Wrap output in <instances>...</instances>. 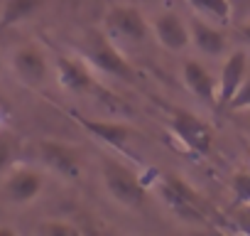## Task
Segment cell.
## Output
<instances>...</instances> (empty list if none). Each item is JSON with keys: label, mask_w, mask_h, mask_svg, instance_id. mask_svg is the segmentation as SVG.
Returning a JSON list of instances; mask_svg holds the SVG:
<instances>
[{"label": "cell", "mask_w": 250, "mask_h": 236, "mask_svg": "<svg viewBox=\"0 0 250 236\" xmlns=\"http://www.w3.org/2000/svg\"><path fill=\"white\" fill-rule=\"evenodd\" d=\"M13 71L25 86L37 89L47 81L49 67H47L44 54L35 45H22L13 52Z\"/></svg>", "instance_id": "6"}, {"label": "cell", "mask_w": 250, "mask_h": 236, "mask_svg": "<svg viewBox=\"0 0 250 236\" xmlns=\"http://www.w3.org/2000/svg\"><path fill=\"white\" fill-rule=\"evenodd\" d=\"M182 79H184L187 89H189L196 98H201L206 106H213V108H216V101H218V89H216V81H213L211 71H208L204 64H199V62H194V59L184 62Z\"/></svg>", "instance_id": "13"}, {"label": "cell", "mask_w": 250, "mask_h": 236, "mask_svg": "<svg viewBox=\"0 0 250 236\" xmlns=\"http://www.w3.org/2000/svg\"><path fill=\"white\" fill-rule=\"evenodd\" d=\"M235 224L240 231L250 234V204H240V209L235 212Z\"/></svg>", "instance_id": "21"}, {"label": "cell", "mask_w": 250, "mask_h": 236, "mask_svg": "<svg viewBox=\"0 0 250 236\" xmlns=\"http://www.w3.org/2000/svg\"><path fill=\"white\" fill-rule=\"evenodd\" d=\"M83 57L88 59V64H93L98 71H103L108 76H115V79H123V81H135L138 79L135 67L115 49L113 40L105 32H88L86 35Z\"/></svg>", "instance_id": "2"}, {"label": "cell", "mask_w": 250, "mask_h": 236, "mask_svg": "<svg viewBox=\"0 0 250 236\" xmlns=\"http://www.w3.org/2000/svg\"><path fill=\"white\" fill-rule=\"evenodd\" d=\"M101 175H103V182H105L108 194L115 202L130 207V209H140L145 204L147 192H145L140 177L128 165H123L115 158L103 155V160H101Z\"/></svg>", "instance_id": "1"}, {"label": "cell", "mask_w": 250, "mask_h": 236, "mask_svg": "<svg viewBox=\"0 0 250 236\" xmlns=\"http://www.w3.org/2000/svg\"><path fill=\"white\" fill-rule=\"evenodd\" d=\"M42 5H44V0H5L3 13H0V30H8V27L27 20Z\"/></svg>", "instance_id": "15"}, {"label": "cell", "mask_w": 250, "mask_h": 236, "mask_svg": "<svg viewBox=\"0 0 250 236\" xmlns=\"http://www.w3.org/2000/svg\"><path fill=\"white\" fill-rule=\"evenodd\" d=\"M189 30H191L194 45H196L204 54L218 57V54L226 52V45H228V42H226V35H223L221 30H216L213 25H208V23H204V20H191Z\"/></svg>", "instance_id": "14"}, {"label": "cell", "mask_w": 250, "mask_h": 236, "mask_svg": "<svg viewBox=\"0 0 250 236\" xmlns=\"http://www.w3.org/2000/svg\"><path fill=\"white\" fill-rule=\"evenodd\" d=\"M248 76V54L245 52H233L221 69L218 76V101H216V111H226L230 98L235 96V91L240 89L243 79Z\"/></svg>", "instance_id": "9"}, {"label": "cell", "mask_w": 250, "mask_h": 236, "mask_svg": "<svg viewBox=\"0 0 250 236\" xmlns=\"http://www.w3.org/2000/svg\"><path fill=\"white\" fill-rule=\"evenodd\" d=\"M160 197L165 199V204L179 219L199 221V224L206 221V216H204V199L179 175H172V172L162 175V180H160Z\"/></svg>", "instance_id": "4"}, {"label": "cell", "mask_w": 250, "mask_h": 236, "mask_svg": "<svg viewBox=\"0 0 250 236\" xmlns=\"http://www.w3.org/2000/svg\"><path fill=\"white\" fill-rule=\"evenodd\" d=\"M37 231L42 236H79V226L69 221H44L37 226Z\"/></svg>", "instance_id": "18"}, {"label": "cell", "mask_w": 250, "mask_h": 236, "mask_svg": "<svg viewBox=\"0 0 250 236\" xmlns=\"http://www.w3.org/2000/svg\"><path fill=\"white\" fill-rule=\"evenodd\" d=\"M155 35H157V42L169 52H182L191 42V30L174 13H160L155 18Z\"/></svg>", "instance_id": "10"}, {"label": "cell", "mask_w": 250, "mask_h": 236, "mask_svg": "<svg viewBox=\"0 0 250 236\" xmlns=\"http://www.w3.org/2000/svg\"><path fill=\"white\" fill-rule=\"evenodd\" d=\"M103 32L115 42H145L150 35V25L135 8H110L103 18Z\"/></svg>", "instance_id": "5"}, {"label": "cell", "mask_w": 250, "mask_h": 236, "mask_svg": "<svg viewBox=\"0 0 250 236\" xmlns=\"http://www.w3.org/2000/svg\"><path fill=\"white\" fill-rule=\"evenodd\" d=\"M57 76H59V84L74 94H88V91L93 94V89L98 86L96 79L91 76L88 67L81 59H74L66 54L57 57Z\"/></svg>", "instance_id": "11"}, {"label": "cell", "mask_w": 250, "mask_h": 236, "mask_svg": "<svg viewBox=\"0 0 250 236\" xmlns=\"http://www.w3.org/2000/svg\"><path fill=\"white\" fill-rule=\"evenodd\" d=\"M3 234H8V236H10V234H13V229H0V236H3Z\"/></svg>", "instance_id": "24"}, {"label": "cell", "mask_w": 250, "mask_h": 236, "mask_svg": "<svg viewBox=\"0 0 250 236\" xmlns=\"http://www.w3.org/2000/svg\"><path fill=\"white\" fill-rule=\"evenodd\" d=\"M42 175L32 167H18L5 180V197L15 204H27L42 192Z\"/></svg>", "instance_id": "12"}, {"label": "cell", "mask_w": 250, "mask_h": 236, "mask_svg": "<svg viewBox=\"0 0 250 236\" xmlns=\"http://www.w3.org/2000/svg\"><path fill=\"white\" fill-rule=\"evenodd\" d=\"M169 128L172 133L179 138V143L191 153V155H208L211 145H213V128L201 121L199 116H194L191 111L184 108H172L169 111Z\"/></svg>", "instance_id": "3"}, {"label": "cell", "mask_w": 250, "mask_h": 236, "mask_svg": "<svg viewBox=\"0 0 250 236\" xmlns=\"http://www.w3.org/2000/svg\"><path fill=\"white\" fill-rule=\"evenodd\" d=\"M230 187H233V194H235V199L240 204H250V170L235 172Z\"/></svg>", "instance_id": "19"}, {"label": "cell", "mask_w": 250, "mask_h": 236, "mask_svg": "<svg viewBox=\"0 0 250 236\" xmlns=\"http://www.w3.org/2000/svg\"><path fill=\"white\" fill-rule=\"evenodd\" d=\"M240 37H243V40H245V42H250V23H248V25H243V27H240Z\"/></svg>", "instance_id": "23"}, {"label": "cell", "mask_w": 250, "mask_h": 236, "mask_svg": "<svg viewBox=\"0 0 250 236\" xmlns=\"http://www.w3.org/2000/svg\"><path fill=\"white\" fill-rule=\"evenodd\" d=\"M71 118L83 128L88 131L93 138H98L101 143L115 148V150H125V145H128L133 138H135V131L128 126V123H118V121H93V118H86L81 113H71Z\"/></svg>", "instance_id": "7"}, {"label": "cell", "mask_w": 250, "mask_h": 236, "mask_svg": "<svg viewBox=\"0 0 250 236\" xmlns=\"http://www.w3.org/2000/svg\"><path fill=\"white\" fill-rule=\"evenodd\" d=\"M191 8L199 10L201 15L226 25L230 23V0H189Z\"/></svg>", "instance_id": "16"}, {"label": "cell", "mask_w": 250, "mask_h": 236, "mask_svg": "<svg viewBox=\"0 0 250 236\" xmlns=\"http://www.w3.org/2000/svg\"><path fill=\"white\" fill-rule=\"evenodd\" d=\"M248 108H250V69H248V76L243 79L240 89L235 91V96L228 103V111H248Z\"/></svg>", "instance_id": "20"}, {"label": "cell", "mask_w": 250, "mask_h": 236, "mask_svg": "<svg viewBox=\"0 0 250 236\" xmlns=\"http://www.w3.org/2000/svg\"><path fill=\"white\" fill-rule=\"evenodd\" d=\"M40 158L44 160V165L52 172H57L66 180H76L81 175V155L64 143L42 141L40 143Z\"/></svg>", "instance_id": "8"}, {"label": "cell", "mask_w": 250, "mask_h": 236, "mask_svg": "<svg viewBox=\"0 0 250 236\" xmlns=\"http://www.w3.org/2000/svg\"><path fill=\"white\" fill-rule=\"evenodd\" d=\"M0 69H3V64H0Z\"/></svg>", "instance_id": "25"}, {"label": "cell", "mask_w": 250, "mask_h": 236, "mask_svg": "<svg viewBox=\"0 0 250 236\" xmlns=\"http://www.w3.org/2000/svg\"><path fill=\"white\" fill-rule=\"evenodd\" d=\"M18 155V141L10 133H0V175H3Z\"/></svg>", "instance_id": "17"}, {"label": "cell", "mask_w": 250, "mask_h": 236, "mask_svg": "<svg viewBox=\"0 0 250 236\" xmlns=\"http://www.w3.org/2000/svg\"><path fill=\"white\" fill-rule=\"evenodd\" d=\"M238 126H240V128H243L245 133H250V113H248V116H240V118H238Z\"/></svg>", "instance_id": "22"}]
</instances>
